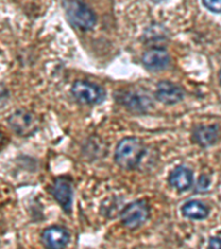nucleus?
I'll list each match as a JSON object with an SVG mask.
<instances>
[{
    "label": "nucleus",
    "mask_w": 221,
    "mask_h": 249,
    "mask_svg": "<svg viewBox=\"0 0 221 249\" xmlns=\"http://www.w3.org/2000/svg\"><path fill=\"white\" fill-rule=\"evenodd\" d=\"M221 130L217 124L198 125L192 130V141L202 147H210L219 142Z\"/></svg>",
    "instance_id": "9b49d317"
},
{
    "label": "nucleus",
    "mask_w": 221,
    "mask_h": 249,
    "mask_svg": "<svg viewBox=\"0 0 221 249\" xmlns=\"http://www.w3.org/2000/svg\"><path fill=\"white\" fill-rule=\"evenodd\" d=\"M71 94L75 101L85 104V106L99 104L105 98V92L102 87L96 83L83 81V80H79L72 84Z\"/></svg>",
    "instance_id": "20e7f679"
},
{
    "label": "nucleus",
    "mask_w": 221,
    "mask_h": 249,
    "mask_svg": "<svg viewBox=\"0 0 221 249\" xmlns=\"http://www.w3.org/2000/svg\"><path fill=\"white\" fill-rule=\"evenodd\" d=\"M146 154V147L143 141L134 136L119 141L115 148L114 160L123 170H136Z\"/></svg>",
    "instance_id": "f257e3e1"
},
{
    "label": "nucleus",
    "mask_w": 221,
    "mask_h": 249,
    "mask_svg": "<svg viewBox=\"0 0 221 249\" xmlns=\"http://www.w3.org/2000/svg\"><path fill=\"white\" fill-rule=\"evenodd\" d=\"M10 127L19 136H29L38 130V119L27 110H17L8 119Z\"/></svg>",
    "instance_id": "39448f33"
},
{
    "label": "nucleus",
    "mask_w": 221,
    "mask_h": 249,
    "mask_svg": "<svg viewBox=\"0 0 221 249\" xmlns=\"http://www.w3.org/2000/svg\"><path fill=\"white\" fill-rule=\"evenodd\" d=\"M219 81H220V84H221V70L219 72Z\"/></svg>",
    "instance_id": "f3484780"
},
{
    "label": "nucleus",
    "mask_w": 221,
    "mask_h": 249,
    "mask_svg": "<svg viewBox=\"0 0 221 249\" xmlns=\"http://www.w3.org/2000/svg\"><path fill=\"white\" fill-rule=\"evenodd\" d=\"M50 193L64 212H71L72 203H73V185L70 178H55L50 186Z\"/></svg>",
    "instance_id": "423d86ee"
},
{
    "label": "nucleus",
    "mask_w": 221,
    "mask_h": 249,
    "mask_svg": "<svg viewBox=\"0 0 221 249\" xmlns=\"http://www.w3.org/2000/svg\"><path fill=\"white\" fill-rule=\"evenodd\" d=\"M208 249H221V238H219V237H212L209 240Z\"/></svg>",
    "instance_id": "dca6fc26"
},
{
    "label": "nucleus",
    "mask_w": 221,
    "mask_h": 249,
    "mask_svg": "<svg viewBox=\"0 0 221 249\" xmlns=\"http://www.w3.org/2000/svg\"><path fill=\"white\" fill-rule=\"evenodd\" d=\"M209 184H210V180H209L208 176L202 175L198 179V183H197V192H206L209 187Z\"/></svg>",
    "instance_id": "2eb2a0df"
},
{
    "label": "nucleus",
    "mask_w": 221,
    "mask_h": 249,
    "mask_svg": "<svg viewBox=\"0 0 221 249\" xmlns=\"http://www.w3.org/2000/svg\"><path fill=\"white\" fill-rule=\"evenodd\" d=\"M182 213L185 217L189 219L202 220L208 217L209 210L206 205L200 202V200L192 199L183 205Z\"/></svg>",
    "instance_id": "ddd939ff"
},
{
    "label": "nucleus",
    "mask_w": 221,
    "mask_h": 249,
    "mask_svg": "<svg viewBox=\"0 0 221 249\" xmlns=\"http://www.w3.org/2000/svg\"><path fill=\"white\" fill-rule=\"evenodd\" d=\"M63 7L70 22L80 30L88 31L95 26L96 16L86 3L81 1L63 2Z\"/></svg>",
    "instance_id": "f03ea898"
},
{
    "label": "nucleus",
    "mask_w": 221,
    "mask_h": 249,
    "mask_svg": "<svg viewBox=\"0 0 221 249\" xmlns=\"http://www.w3.org/2000/svg\"><path fill=\"white\" fill-rule=\"evenodd\" d=\"M41 242L47 249H66L70 242V234L62 226H50L41 234Z\"/></svg>",
    "instance_id": "6e6552de"
},
{
    "label": "nucleus",
    "mask_w": 221,
    "mask_h": 249,
    "mask_svg": "<svg viewBox=\"0 0 221 249\" xmlns=\"http://www.w3.org/2000/svg\"><path fill=\"white\" fill-rule=\"evenodd\" d=\"M142 62L147 70L157 72L166 69L170 62V57L166 49L155 47L143 54Z\"/></svg>",
    "instance_id": "9d476101"
},
{
    "label": "nucleus",
    "mask_w": 221,
    "mask_h": 249,
    "mask_svg": "<svg viewBox=\"0 0 221 249\" xmlns=\"http://www.w3.org/2000/svg\"><path fill=\"white\" fill-rule=\"evenodd\" d=\"M150 214V206L145 200H134L120 212V222L128 230H136L147 222Z\"/></svg>",
    "instance_id": "7ed1b4c3"
},
{
    "label": "nucleus",
    "mask_w": 221,
    "mask_h": 249,
    "mask_svg": "<svg viewBox=\"0 0 221 249\" xmlns=\"http://www.w3.org/2000/svg\"><path fill=\"white\" fill-rule=\"evenodd\" d=\"M192 172L186 166H177L175 170L170 173L168 182L170 185L174 187L178 192H186L189 190L192 185Z\"/></svg>",
    "instance_id": "f8f14e48"
},
{
    "label": "nucleus",
    "mask_w": 221,
    "mask_h": 249,
    "mask_svg": "<svg viewBox=\"0 0 221 249\" xmlns=\"http://www.w3.org/2000/svg\"><path fill=\"white\" fill-rule=\"evenodd\" d=\"M115 100L127 110L144 113L152 107V102L147 95L135 91H118L115 93Z\"/></svg>",
    "instance_id": "0eeeda50"
},
{
    "label": "nucleus",
    "mask_w": 221,
    "mask_h": 249,
    "mask_svg": "<svg viewBox=\"0 0 221 249\" xmlns=\"http://www.w3.org/2000/svg\"><path fill=\"white\" fill-rule=\"evenodd\" d=\"M203 6L211 13L221 14V0H204Z\"/></svg>",
    "instance_id": "4468645a"
},
{
    "label": "nucleus",
    "mask_w": 221,
    "mask_h": 249,
    "mask_svg": "<svg viewBox=\"0 0 221 249\" xmlns=\"http://www.w3.org/2000/svg\"><path fill=\"white\" fill-rule=\"evenodd\" d=\"M155 96L159 102L167 106H174L183 101L185 92L179 86L165 80V81H160L156 87Z\"/></svg>",
    "instance_id": "1a4fd4ad"
}]
</instances>
